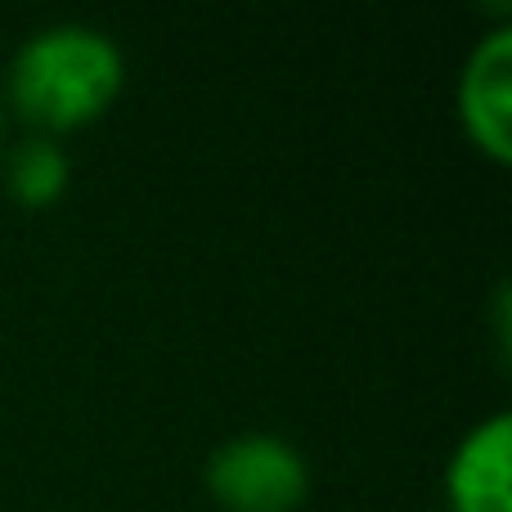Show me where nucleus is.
Wrapping results in <instances>:
<instances>
[{
    "instance_id": "6",
    "label": "nucleus",
    "mask_w": 512,
    "mask_h": 512,
    "mask_svg": "<svg viewBox=\"0 0 512 512\" xmlns=\"http://www.w3.org/2000/svg\"><path fill=\"white\" fill-rule=\"evenodd\" d=\"M5 108L9 104H5V90H0V131H5Z\"/></svg>"
},
{
    "instance_id": "2",
    "label": "nucleus",
    "mask_w": 512,
    "mask_h": 512,
    "mask_svg": "<svg viewBox=\"0 0 512 512\" xmlns=\"http://www.w3.org/2000/svg\"><path fill=\"white\" fill-rule=\"evenodd\" d=\"M207 495L225 512H301L310 463L279 432H239L207 459Z\"/></svg>"
},
{
    "instance_id": "1",
    "label": "nucleus",
    "mask_w": 512,
    "mask_h": 512,
    "mask_svg": "<svg viewBox=\"0 0 512 512\" xmlns=\"http://www.w3.org/2000/svg\"><path fill=\"white\" fill-rule=\"evenodd\" d=\"M5 104L41 135L81 131L99 122L126 90V54L95 23L36 27L9 59Z\"/></svg>"
},
{
    "instance_id": "3",
    "label": "nucleus",
    "mask_w": 512,
    "mask_h": 512,
    "mask_svg": "<svg viewBox=\"0 0 512 512\" xmlns=\"http://www.w3.org/2000/svg\"><path fill=\"white\" fill-rule=\"evenodd\" d=\"M454 113L477 153L512 162V23H499L472 41L454 81Z\"/></svg>"
},
{
    "instance_id": "4",
    "label": "nucleus",
    "mask_w": 512,
    "mask_h": 512,
    "mask_svg": "<svg viewBox=\"0 0 512 512\" xmlns=\"http://www.w3.org/2000/svg\"><path fill=\"white\" fill-rule=\"evenodd\" d=\"M450 512H512V414L495 409L459 436L445 463Z\"/></svg>"
},
{
    "instance_id": "5",
    "label": "nucleus",
    "mask_w": 512,
    "mask_h": 512,
    "mask_svg": "<svg viewBox=\"0 0 512 512\" xmlns=\"http://www.w3.org/2000/svg\"><path fill=\"white\" fill-rule=\"evenodd\" d=\"M72 185V158L50 135H27L5 162V189L23 207H54Z\"/></svg>"
}]
</instances>
